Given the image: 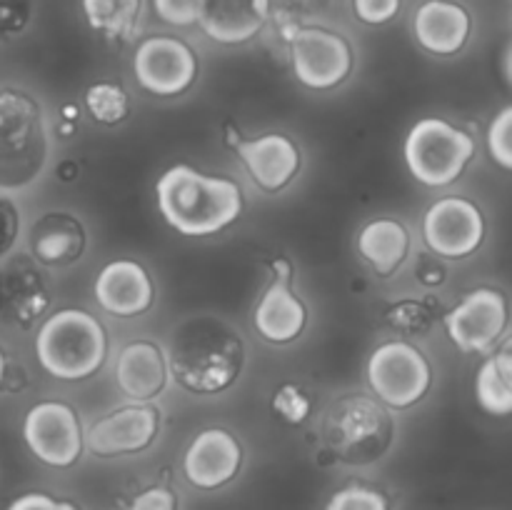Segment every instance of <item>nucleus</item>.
I'll return each instance as SVG.
<instances>
[{"label":"nucleus","mask_w":512,"mask_h":510,"mask_svg":"<svg viewBox=\"0 0 512 510\" xmlns=\"http://www.w3.org/2000/svg\"><path fill=\"white\" fill-rule=\"evenodd\" d=\"M290 68L308 90H335L353 75L355 48L343 33L325 25H290L285 28Z\"/></svg>","instance_id":"nucleus-8"},{"label":"nucleus","mask_w":512,"mask_h":510,"mask_svg":"<svg viewBox=\"0 0 512 510\" xmlns=\"http://www.w3.org/2000/svg\"><path fill=\"white\" fill-rule=\"evenodd\" d=\"M205 0H150L158 20L173 28H193L200 23Z\"/></svg>","instance_id":"nucleus-31"},{"label":"nucleus","mask_w":512,"mask_h":510,"mask_svg":"<svg viewBox=\"0 0 512 510\" xmlns=\"http://www.w3.org/2000/svg\"><path fill=\"white\" fill-rule=\"evenodd\" d=\"M85 108L93 115L95 123L100 125H120L130 115V95L123 83L115 80H98L85 90Z\"/></svg>","instance_id":"nucleus-27"},{"label":"nucleus","mask_w":512,"mask_h":510,"mask_svg":"<svg viewBox=\"0 0 512 510\" xmlns=\"http://www.w3.org/2000/svg\"><path fill=\"white\" fill-rule=\"evenodd\" d=\"M415 280L428 290L443 288L448 283V265L440 255L430 253V250L420 253L418 260H415Z\"/></svg>","instance_id":"nucleus-33"},{"label":"nucleus","mask_w":512,"mask_h":510,"mask_svg":"<svg viewBox=\"0 0 512 510\" xmlns=\"http://www.w3.org/2000/svg\"><path fill=\"white\" fill-rule=\"evenodd\" d=\"M500 68H503L505 80H508V85L512 88V40L508 43V48L503 50V63H500Z\"/></svg>","instance_id":"nucleus-37"},{"label":"nucleus","mask_w":512,"mask_h":510,"mask_svg":"<svg viewBox=\"0 0 512 510\" xmlns=\"http://www.w3.org/2000/svg\"><path fill=\"white\" fill-rule=\"evenodd\" d=\"M403 158L410 175L428 188H445L460 180L475 158L473 135L450 120L428 115L408 130Z\"/></svg>","instance_id":"nucleus-6"},{"label":"nucleus","mask_w":512,"mask_h":510,"mask_svg":"<svg viewBox=\"0 0 512 510\" xmlns=\"http://www.w3.org/2000/svg\"><path fill=\"white\" fill-rule=\"evenodd\" d=\"M273 13V0H205L198 28L218 45H245L258 38Z\"/></svg>","instance_id":"nucleus-20"},{"label":"nucleus","mask_w":512,"mask_h":510,"mask_svg":"<svg viewBox=\"0 0 512 510\" xmlns=\"http://www.w3.org/2000/svg\"><path fill=\"white\" fill-rule=\"evenodd\" d=\"M168 363L170 378L183 390L193 395H220L243 375V335L220 315H188L170 335Z\"/></svg>","instance_id":"nucleus-1"},{"label":"nucleus","mask_w":512,"mask_h":510,"mask_svg":"<svg viewBox=\"0 0 512 510\" xmlns=\"http://www.w3.org/2000/svg\"><path fill=\"white\" fill-rule=\"evenodd\" d=\"M500 348H503V350H510V353H512V335H510V338H508V340H505V343H503V345H500Z\"/></svg>","instance_id":"nucleus-39"},{"label":"nucleus","mask_w":512,"mask_h":510,"mask_svg":"<svg viewBox=\"0 0 512 510\" xmlns=\"http://www.w3.org/2000/svg\"><path fill=\"white\" fill-rule=\"evenodd\" d=\"M95 303L115 318H138L155 303V283L145 265L133 258L110 260L93 283Z\"/></svg>","instance_id":"nucleus-17"},{"label":"nucleus","mask_w":512,"mask_h":510,"mask_svg":"<svg viewBox=\"0 0 512 510\" xmlns=\"http://www.w3.org/2000/svg\"><path fill=\"white\" fill-rule=\"evenodd\" d=\"M475 400L495 418L512 415V353L500 348L475 373Z\"/></svg>","instance_id":"nucleus-24"},{"label":"nucleus","mask_w":512,"mask_h":510,"mask_svg":"<svg viewBox=\"0 0 512 510\" xmlns=\"http://www.w3.org/2000/svg\"><path fill=\"white\" fill-rule=\"evenodd\" d=\"M270 283L253 308V325L263 340L288 345L303 335L308 325V308L293 290L295 268L288 258L270 260Z\"/></svg>","instance_id":"nucleus-14"},{"label":"nucleus","mask_w":512,"mask_h":510,"mask_svg":"<svg viewBox=\"0 0 512 510\" xmlns=\"http://www.w3.org/2000/svg\"><path fill=\"white\" fill-rule=\"evenodd\" d=\"M233 150L250 180L268 195L283 193L298 178L303 165L298 143L285 133H263L258 138L240 140Z\"/></svg>","instance_id":"nucleus-16"},{"label":"nucleus","mask_w":512,"mask_h":510,"mask_svg":"<svg viewBox=\"0 0 512 510\" xmlns=\"http://www.w3.org/2000/svg\"><path fill=\"white\" fill-rule=\"evenodd\" d=\"M155 205L165 223L188 238L223 233L243 215V190L233 178L173 165L155 183Z\"/></svg>","instance_id":"nucleus-2"},{"label":"nucleus","mask_w":512,"mask_h":510,"mask_svg":"<svg viewBox=\"0 0 512 510\" xmlns=\"http://www.w3.org/2000/svg\"><path fill=\"white\" fill-rule=\"evenodd\" d=\"M440 305L430 298H403L385 310V323L405 338H423L443 320Z\"/></svg>","instance_id":"nucleus-26"},{"label":"nucleus","mask_w":512,"mask_h":510,"mask_svg":"<svg viewBox=\"0 0 512 510\" xmlns=\"http://www.w3.org/2000/svg\"><path fill=\"white\" fill-rule=\"evenodd\" d=\"M170 378L168 353L153 340H130L115 360V383L130 403H153Z\"/></svg>","instance_id":"nucleus-19"},{"label":"nucleus","mask_w":512,"mask_h":510,"mask_svg":"<svg viewBox=\"0 0 512 510\" xmlns=\"http://www.w3.org/2000/svg\"><path fill=\"white\" fill-rule=\"evenodd\" d=\"M108 330L98 315L83 308H63L43 320L35 335L40 368L58 380L78 383L98 373L108 360Z\"/></svg>","instance_id":"nucleus-4"},{"label":"nucleus","mask_w":512,"mask_h":510,"mask_svg":"<svg viewBox=\"0 0 512 510\" xmlns=\"http://www.w3.org/2000/svg\"><path fill=\"white\" fill-rule=\"evenodd\" d=\"M320 433L335 460L373 465L393 448L395 420L375 395L348 393L325 410Z\"/></svg>","instance_id":"nucleus-5"},{"label":"nucleus","mask_w":512,"mask_h":510,"mask_svg":"<svg viewBox=\"0 0 512 510\" xmlns=\"http://www.w3.org/2000/svg\"><path fill=\"white\" fill-rule=\"evenodd\" d=\"M353 15L370 28L393 23L403 10V0H350Z\"/></svg>","instance_id":"nucleus-32"},{"label":"nucleus","mask_w":512,"mask_h":510,"mask_svg":"<svg viewBox=\"0 0 512 510\" xmlns=\"http://www.w3.org/2000/svg\"><path fill=\"white\" fill-rule=\"evenodd\" d=\"M413 38L425 53L450 58L473 38V15L458 0H423L413 13Z\"/></svg>","instance_id":"nucleus-18"},{"label":"nucleus","mask_w":512,"mask_h":510,"mask_svg":"<svg viewBox=\"0 0 512 510\" xmlns=\"http://www.w3.org/2000/svg\"><path fill=\"white\" fill-rule=\"evenodd\" d=\"M160 408L153 403H130L110 410L85 430V450L98 458H123L145 453L160 435Z\"/></svg>","instance_id":"nucleus-13"},{"label":"nucleus","mask_w":512,"mask_h":510,"mask_svg":"<svg viewBox=\"0 0 512 510\" xmlns=\"http://www.w3.org/2000/svg\"><path fill=\"white\" fill-rule=\"evenodd\" d=\"M270 408L283 423L305 425L313 415V400L298 383H283L270 398Z\"/></svg>","instance_id":"nucleus-28"},{"label":"nucleus","mask_w":512,"mask_h":510,"mask_svg":"<svg viewBox=\"0 0 512 510\" xmlns=\"http://www.w3.org/2000/svg\"><path fill=\"white\" fill-rule=\"evenodd\" d=\"M50 293L30 263H10L0 270V318L28 328L48 310Z\"/></svg>","instance_id":"nucleus-22"},{"label":"nucleus","mask_w":512,"mask_h":510,"mask_svg":"<svg viewBox=\"0 0 512 510\" xmlns=\"http://www.w3.org/2000/svg\"><path fill=\"white\" fill-rule=\"evenodd\" d=\"M423 240L443 260L468 258L485 240L483 210L463 195H445L425 210Z\"/></svg>","instance_id":"nucleus-11"},{"label":"nucleus","mask_w":512,"mask_h":510,"mask_svg":"<svg viewBox=\"0 0 512 510\" xmlns=\"http://www.w3.org/2000/svg\"><path fill=\"white\" fill-rule=\"evenodd\" d=\"M508 298L495 288H475L443 315L450 343L463 353H488L508 328Z\"/></svg>","instance_id":"nucleus-12"},{"label":"nucleus","mask_w":512,"mask_h":510,"mask_svg":"<svg viewBox=\"0 0 512 510\" xmlns=\"http://www.w3.org/2000/svg\"><path fill=\"white\" fill-rule=\"evenodd\" d=\"M23 440L30 453L50 468H70L85 450L83 423L60 400H43L25 413Z\"/></svg>","instance_id":"nucleus-10"},{"label":"nucleus","mask_w":512,"mask_h":510,"mask_svg":"<svg viewBox=\"0 0 512 510\" xmlns=\"http://www.w3.org/2000/svg\"><path fill=\"white\" fill-rule=\"evenodd\" d=\"M85 23L113 43H125L140 28L143 0H80Z\"/></svg>","instance_id":"nucleus-25"},{"label":"nucleus","mask_w":512,"mask_h":510,"mask_svg":"<svg viewBox=\"0 0 512 510\" xmlns=\"http://www.w3.org/2000/svg\"><path fill=\"white\" fill-rule=\"evenodd\" d=\"M243 468V445L230 430L205 428L183 453V475L193 488L220 490Z\"/></svg>","instance_id":"nucleus-15"},{"label":"nucleus","mask_w":512,"mask_h":510,"mask_svg":"<svg viewBox=\"0 0 512 510\" xmlns=\"http://www.w3.org/2000/svg\"><path fill=\"white\" fill-rule=\"evenodd\" d=\"M88 248V230L83 220L65 210L40 215L30 228V253L40 265L68 268L78 263Z\"/></svg>","instance_id":"nucleus-21"},{"label":"nucleus","mask_w":512,"mask_h":510,"mask_svg":"<svg viewBox=\"0 0 512 510\" xmlns=\"http://www.w3.org/2000/svg\"><path fill=\"white\" fill-rule=\"evenodd\" d=\"M8 510H80L70 500L53 498L48 493H23L8 505Z\"/></svg>","instance_id":"nucleus-36"},{"label":"nucleus","mask_w":512,"mask_h":510,"mask_svg":"<svg viewBox=\"0 0 512 510\" xmlns=\"http://www.w3.org/2000/svg\"><path fill=\"white\" fill-rule=\"evenodd\" d=\"M178 495L168 485H150L130 500L128 510H178Z\"/></svg>","instance_id":"nucleus-34"},{"label":"nucleus","mask_w":512,"mask_h":510,"mask_svg":"<svg viewBox=\"0 0 512 510\" xmlns=\"http://www.w3.org/2000/svg\"><path fill=\"white\" fill-rule=\"evenodd\" d=\"M365 378L375 398L390 410H408L433 390V363L410 340H385L370 353Z\"/></svg>","instance_id":"nucleus-7"},{"label":"nucleus","mask_w":512,"mask_h":510,"mask_svg":"<svg viewBox=\"0 0 512 510\" xmlns=\"http://www.w3.org/2000/svg\"><path fill=\"white\" fill-rule=\"evenodd\" d=\"M5 368H8V360H5V353L0 350V383H3V378H5Z\"/></svg>","instance_id":"nucleus-38"},{"label":"nucleus","mask_w":512,"mask_h":510,"mask_svg":"<svg viewBox=\"0 0 512 510\" xmlns=\"http://www.w3.org/2000/svg\"><path fill=\"white\" fill-rule=\"evenodd\" d=\"M355 248H358L360 258L373 268V273H378L380 278H390L408 260L413 238L403 220L380 215V218L368 220L358 230Z\"/></svg>","instance_id":"nucleus-23"},{"label":"nucleus","mask_w":512,"mask_h":510,"mask_svg":"<svg viewBox=\"0 0 512 510\" xmlns=\"http://www.w3.org/2000/svg\"><path fill=\"white\" fill-rule=\"evenodd\" d=\"M488 150L490 158L500 168L512 170V105L500 110L488 128Z\"/></svg>","instance_id":"nucleus-30"},{"label":"nucleus","mask_w":512,"mask_h":510,"mask_svg":"<svg viewBox=\"0 0 512 510\" xmlns=\"http://www.w3.org/2000/svg\"><path fill=\"white\" fill-rule=\"evenodd\" d=\"M133 75L140 90L158 98L188 93L200 75L193 45L175 35H148L133 53Z\"/></svg>","instance_id":"nucleus-9"},{"label":"nucleus","mask_w":512,"mask_h":510,"mask_svg":"<svg viewBox=\"0 0 512 510\" xmlns=\"http://www.w3.org/2000/svg\"><path fill=\"white\" fill-rule=\"evenodd\" d=\"M325 510H390V500L383 490L363 483H350L333 493Z\"/></svg>","instance_id":"nucleus-29"},{"label":"nucleus","mask_w":512,"mask_h":510,"mask_svg":"<svg viewBox=\"0 0 512 510\" xmlns=\"http://www.w3.org/2000/svg\"><path fill=\"white\" fill-rule=\"evenodd\" d=\"M20 235V213L10 195L0 193V260L13 250Z\"/></svg>","instance_id":"nucleus-35"},{"label":"nucleus","mask_w":512,"mask_h":510,"mask_svg":"<svg viewBox=\"0 0 512 510\" xmlns=\"http://www.w3.org/2000/svg\"><path fill=\"white\" fill-rule=\"evenodd\" d=\"M50 128L38 100L20 90H0V193L13 195L43 178Z\"/></svg>","instance_id":"nucleus-3"}]
</instances>
